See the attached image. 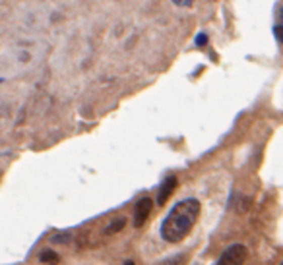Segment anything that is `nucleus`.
Masks as SVG:
<instances>
[{"label":"nucleus","mask_w":283,"mask_h":265,"mask_svg":"<svg viewBox=\"0 0 283 265\" xmlns=\"http://www.w3.org/2000/svg\"><path fill=\"white\" fill-rule=\"evenodd\" d=\"M39 259L43 261V263H49V265H59L60 257L57 252H53V250H43L41 254H39Z\"/></svg>","instance_id":"423d86ee"},{"label":"nucleus","mask_w":283,"mask_h":265,"mask_svg":"<svg viewBox=\"0 0 283 265\" xmlns=\"http://www.w3.org/2000/svg\"><path fill=\"white\" fill-rule=\"evenodd\" d=\"M124 227H126V219H124V217H118V219L111 221V225H107L105 227V236L117 234V232H120Z\"/></svg>","instance_id":"39448f33"},{"label":"nucleus","mask_w":283,"mask_h":265,"mask_svg":"<svg viewBox=\"0 0 283 265\" xmlns=\"http://www.w3.org/2000/svg\"><path fill=\"white\" fill-rule=\"evenodd\" d=\"M206 43H208V35L200 33V35H198V37H196V45H198V46L206 45Z\"/></svg>","instance_id":"9d476101"},{"label":"nucleus","mask_w":283,"mask_h":265,"mask_svg":"<svg viewBox=\"0 0 283 265\" xmlns=\"http://www.w3.org/2000/svg\"><path fill=\"white\" fill-rule=\"evenodd\" d=\"M200 207V201L194 199V197H188V199H182V201L175 203L161 223V238L171 244H177L182 238H186L188 232L192 231V227H194V223L198 221Z\"/></svg>","instance_id":"f257e3e1"},{"label":"nucleus","mask_w":283,"mask_h":265,"mask_svg":"<svg viewBox=\"0 0 283 265\" xmlns=\"http://www.w3.org/2000/svg\"><path fill=\"white\" fill-rule=\"evenodd\" d=\"M177 6H180V8H186V6H192V2L194 0H173Z\"/></svg>","instance_id":"1a4fd4ad"},{"label":"nucleus","mask_w":283,"mask_h":265,"mask_svg":"<svg viewBox=\"0 0 283 265\" xmlns=\"http://www.w3.org/2000/svg\"><path fill=\"white\" fill-rule=\"evenodd\" d=\"M281 265H283V261H281Z\"/></svg>","instance_id":"ddd939ff"},{"label":"nucleus","mask_w":283,"mask_h":265,"mask_svg":"<svg viewBox=\"0 0 283 265\" xmlns=\"http://www.w3.org/2000/svg\"><path fill=\"white\" fill-rule=\"evenodd\" d=\"M184 263H186V255L178 254V255H175V257H169V259H165L161 265H184Z\"/></svg>","instance_id":"0eeeda50"},{"label":"nucleus","mask_w":283,"mask_h":265,"mask_svg":"<svg viewBox=\"0 0 283 265\" xmlns=\"http://www.w3.org/2000/svg\"><path fill=\"white\" fill-rule=\"evenodd\" d=\"M152 209H154V201L150 197H142L140 201L136 203V207H134V227L136 229H140L142 225L148 221Z\"/></svg>","instance_id":"7ed1b4c3"},{"label":"nucleus","mask_w":283,"mask_h":265,"mask_svg":"<svg viewBox=\"0 0 283 265\" xmlns=\"http://www.w3.org/2000/svg\"><path fill=\"white\" fill-rule=\"evenodd\" d=\"M273 35H275V39L283 43V23H277L275 27H273Z\"/></svg>","instance_id":"6e6552de"},{"label":"nucleus","mask_w":283,"mask_h":265,"mask_svg":"<svg viewBox=\"0 0 283 265\" xmlns=\"http://www.w3.org/2000/svg\"><path fill=\"white\" fill-rule=\"evenodd\" d=\"M177 188V176H167L165 180H163V184L159 188V192H157V203L159 205H163L169 196L173 194V190Z\"/></svg>","instance_id":"20e7f679"},{"label":"nucleus","mask_w":283,"mask_h":265,"mask_svg":"<svg viewBox=\"0 0 283 265\" xmlns=\"http://www.w3.org/2000/svg\"><path fill=\"white\" fill-rule=\"evenodd\" d=\"M124 265H136V263H134V261H126Z\"/></svg>","instance_id":"f8f14e48"},{"label":"nucleus","mask_w":283,"mask_h":265,"mask_svg":"<svg viewBox=\"0 0 283 265\" xmlns=\"http://www.w3.org/2000/svg\"><path fill=\"white\" fill-rule=\"evenodd\" d=\"M248 257V248L245 244H233L219 255L215 265H245Z\"/></svg>","instance_id":"f03ea898"},{"label":"nucleus","mask_w":283,"mask_h":265,"mask_svg":"<svg viewBox=\"0 0 283 265\" xmlns=\"http://www.w3.org/2000/svg\"><path fill=\"white\" fill-rule=\"evenodd\" d=\"M279 22L283 23V8H281V10H279Z\"/></svg>","instance_id":"9b49d317"}]
</instances>
